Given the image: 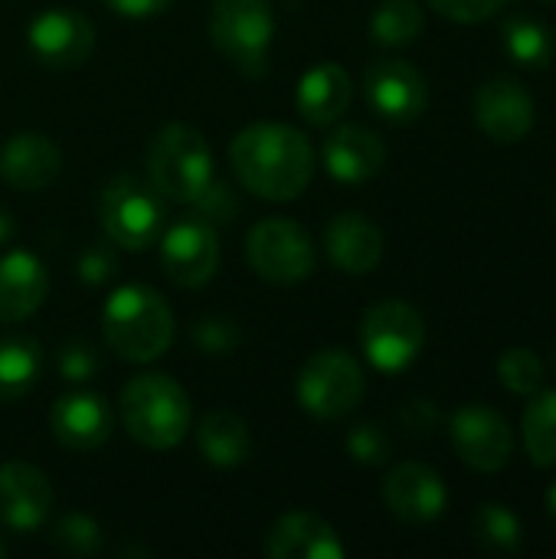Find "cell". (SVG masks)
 Instances as JSON below:
<instances>
[{
  "label": "cell",
  "mask_w": 556,
  "mask_h": 559,
  "mask_svg": "<svg viewBox=\"0 0 556 559\" xmlns=\"http://www.w3.org/2000/svg\"><path fill=\"white\" fill-rule=\"evenodd\" d=\"M331 262L347 275H367L383 259V233L364 213H338L324 229Z\"/></svg>",
  "instance_id": "21"
},
{
  "label": "cell",
  "mask_w": 556,
  "mask_h": 559,
  "mask_svg": "<svg viewBox=\"0 0 556 559\" xmlns=\"http://www.w3.org/2000/svg\"><path fill=\"white\" fill-rule=\"evenodd\" d=\"M49 426L59 445L72 452H92L111 436V409L95 393H66L52 403Z\"/></svg>",
  "instance_id": "18"
},
{
  "label": "cell",
  "mask_w": 556,
  "mask_h": 559,
  "mask_svg": "<svg viewBox=\"0 0 556 559\" xmlns=\"http://www.w3.org/2000/svg\"><path fill=\"white\" fill-rule=\"evenodd\" d=\"M324 167L341 183H367L387 164V144L364 124H341L321 147Z\"/></svg>",
  "instance_id": "17"
},
{
  "label": "cell",
  "mask_w": 556,
  "mask_h": 559,
  "mask_svg": "<svg viewBox=\"0 0 556 559\" xmlns=\"http://www.w3.org/2000/svg\"><path fill=\"white\" fill-rule=\"evenodd\" d=\"M108 10H115L118 16H128V20H147V16H157L167 10L170 0H102Z\"/></svg>",
  "instance_id": "39"
},
{
  "label": "cell",
  "mask_w": 556,
  "mask_h": 559,
  "mask_svg": "<svg viewBox=\"0 0 556 559\" xmlns=\"http://www.w3.org/2000/svg\"><path fill=\"white\" fill-rule=\"evenodd\" d=\"M351 95H354L351 75L338 62H321L301 75L295 105L308 124L324 128V124H334L347 111Z\"/></svg>",
  "instance_id": "23"
},
{
  "label": "cell",
  "mask_w": 556,
  "mask_h": 559,
  "mask_svg": "<svg viewBox=\"0 0 556 559\" xmlns=\"http://www.w3.org/2000/svg\"><path fill=\"white\" fill-rule=\"evenodd\" d=\"M472 537L485 554L511 557L521 550V521L505 504H482L472 518Z\"/></svg>",
  "instance_id": "28"
},
{
  "label": "cell",
  "mask_w": 556,
  "mask_h": 559,
  "mask_svg": "<svg viewBox=\"0 0 556 559\" xmlns=\"http://www.w3.org/2000/svg\"><path fill=\"white\" fill-rule=\"evenodd\" d=\"M26 46L46 69H79L95 49V26L69 7H52L29 23Z\"/></svg>",
  "instance_id": "11"
},
{
  "label": "cell",
  "mask_w": 556,
  "mask_h": 559,
  "mask_svg": "<svg viewBox=\"0 0 556 559\" xmlns=\"http://www.w3.org/2000/svg\"><path fill=\"white\" fill-rule=\"evenodd\" d=\"M360 344H364L367 360L380 373H400L419 357V350L426 344L423 314L413 305L397 301V298L380 301L364 318Z\"/></svg>",
  "instance_id": "9"
},
{
  "label": "cell",
  "mask_w": 556,
  "mask_h": 559,
  "mask_svg": "<svg viewBox=\"0 0 556 559\" xmlns=\"http://www.w3.org/2000/svg\"><path fill=\"white\" fill-rule=\"evenodd\" d=\"M426 20L416 0H383L370 20V33L380 46H410L419 39Z\"/></svg>",
  "instance_id": "29"
},
{
  "label": "cell",
  "mask_w": 556,
  "mask_h": 559,
  "mask_svg": "<svg viewBox=\"0 0 556 559\" xmlns=\"http://www.w3.org/2000/svg\"><path fill=\"white\" fill-rule=\"evenodd\" d=\"M147 174L161 197L174 203H197L216 180L213 154L206 138L190 124H167L154 134L147 147Z\"/></svg>",
  "instance_id": "4"
},
{
  "label": "cell",
  "mask_w": 556,
  "mask_h": 559,
  "mask_svg": "<svg viewBox=\"0 0 556 559\" xmlns=\"http://www.w3.org/2000/svg\"><path fill=\"white\" fill-rule=\"evenodd\" d=\"M383 501L387 508L406 521V524H429L446 511V485L442 478L419 462H403L397 465L387 481H383Z\"/></svg>",
  "instance_id": "16"
},
{
  "label": "cell",
  "mask_w": 556,
  "mask_h": 559,
  "mask_svg": "<svg viewBox=\"0 0 556 559\" xmlns=\"http://www.w3.org/2000/svg\"><path fill=\"white\" fill-rule=\"evenodd\" d=\"M534 98L518 79L498 75L475 92V121L498 144L524 141L534 128Z\"/></svg>",
  "instance_id": "14"
},
{
  "label": "cell",
  "mask_w": 556,
  "mask_h": 559,
  "mask_svg": "<svg viewBox=\"0 0 556 559\" xmlns=\"http://www.w3.org/2000/svg\"><path fill=\"white\" fill-rule=\"evenodd\" d=\"M229 164L239 183L262 200H295L311 183L315 147L292 128L275 121H256L233 138Z\"/></svg>",
  "instance_id": "1"
},
{
  "label": "cell",
  "mask_w": 556,
  "mask_h": 559,
  "mask_svg": "<svg viewBox=\"0 0 556 559\" xmlns=\"http://www.w3.org/2000/svg\"><path fill=\"white\" fill-rule=\"evenodd\" d=\"M43 370V350L33 337L0 341V403H16L26 396Z\"/></svg>",
  "instance_id": "25"
},
{
  "label": "cell",
  "mask_w": 556,
  "mask_h": 559,
  "mask_svg": "<svg viewBox=\"0 0 556 559\" xmlns=\"http://www.w3.org/2000/svg\"><path fill=\"white\" fill-rule=\"evenodd\" d=\"M49 544L66 557H95L102 550V527L88 514H62L49 534Z\"/></svg>",
  "instance_id": "30"
},
{
  "label": "cell",
  "mask_w": 556,
  "mask_h": 559,
  "mask_svg": "<svg viewBox=\"0 0 556 559\" xmlns=\"http://www.w3.org/2000/svg\"><path fill=\"white\" fill-rule=\"evenodd\" d=\"M75 269H79V278H82L85 285H105V282L115 275L118 259H115V252L105 249V246H88V249L79 255Z\"/></svg>",
  "instance_id": "36"
},
{
  "label": "cell",
  "mask_w": 556,
  "mask_h": 559,
  "mask_svg": "<svg viewBox=\"0 0 556 559\" xmlns=\"http://www.w3.org/2000/svg\"><path fill=\"white\" fill-rule=\"evenodd\" d=\"M193 206L200 210L203 219H229V216L236 213V200H233V193H229L220 180H213V183L206 187V193H203Z\"/></svg>",
  "instance_id": "37"
},
{
  "label": "cell",
  "mask_w": 556,
  "mask_h": 559,
  "mask_svg": "<svg viewBox=\"0 0 556 559\" xmlns=\"http://www.w3.org/2000/svg\"><path fill=\"white\" fill-rule=\"evenodd\" d=\"M49 292L46 265L23 249L0 259V324H20L39 311Z\"/></svg>",
  "instance_id": "22"
},
{
  "label": "cell",
  "mask_w": 556,
  "mask_h": 559,
  "mask_svg": "<svg viewBox=\"0 0 556 559\" xmlns=\"http://www.w3.org/2000/svg\"><path fill=\"white\" fill-rule=\"evenodd\" d=\"M505 49L524 69H547L556 56L554 29L534 16H511L505 20Z\"/></svg>",
  "instance_id": "26"
},
{
  "label": "cell",
  "mask_w": 556,
  "mask_h": 559,
  "mask_svg": "<svg viewBox=\"0 0 556 559\" xmlns=\"http://www.w3.org/2000/svg\"><path fill=\"white\" fill-rule=\"evenodd\" d=\"M400 419H403V426H406L410 432L426 436V432H433V429L439 426V409H436L433 400H410V403L403 406Z\"/></svg>",
  "instance_id": "38"
},
{
  "label": "cell",
  "mask_w": 556,
  "mask_h": 559,
  "mask_svg": "<svg viewBox=\"0 0 556 559\" xmlns=\"http://www.w3.org/2000/svg\"><path fill=\"white\" fill-rule=\"evenodd\" d=\"M347 452L357 465H383L390 459V436L377 423H360L347 432Z\"/></svg>",
  "instance_id": "33"
},
{
  "label": "cell",
  "mask_w": 556,
  "mask_h": 559,
  "mask_svg": "<svg viewBox=\"0 0 556 559\" xmlns=\"http://www.w3.org/2000/svg\"><path fill=\"white\" fill-rule=\"evenodd\" d=\"M364 95H367L370 108L380 118L393 121V124L419 121L426 105H429L426 79L406 59H377V62H370V69L364 75Z\"/></svg>",
  "instance_id": "12"
},
{
  "label": "cell",
  "mask_w": 556,
  "mask_h": 559,
  "mask_svg": "<svg viewBox=\"0 0 556 559\" xmlns=\"http://www.w3.org/2000/svg\"><path fill=\"white\" fill-rule=\"evenodd\" d=\"M272 7L269 0H213L210 10V39L226 62L239 72L259 79L269 72L272 49Z\"/></svg>",
  "instance_id": "5"
},
{
  "label": "cell",
  "mask_w": 556,
  "mask_h": 559,
  "mask_svg": "<svg viewBox=\"0 0 556 559\" xmlns=\"http://www.w3.org/2000/svg\"><path fill=\"white\" fill-rule=\"evenodd\" d=\"M554 364H556V347H554Z\"/></svg>",
  "instance_id": "43"
},
{
  "label": "cell",
  "mask_w": 556,
  "mask_h": 559,
  "mask_svg": "<svg viewBox=\"0 0 556 559\" xmlns=\"http://www.w3.org/2000/svg\"><path fill=\"white\" fill-rule=\"evenodd\" d=\"M193 337V347L206 357H226L239 347L242 341V331L233 318H223V314H210V318H200L190 331Z\"/></svg>",
  "instance_id": "32"
},
{
  "label": "cell",
  "mask_w": 556,
  "mask_h": 559,
  "mask_svg": "<svg viewBox=\"0 0 556 559\" xmlns=\"http://www.w3.org/2000/svg\"><path fill=\"white\" fill-rule=\"evenodd\" d=\"M449 432L459 459L475 472H498L514 452V432L508 419L488 406H462L452 416Z\"/></svg>",
  "instance_id": "13"
},
{
  "label": "cell",
  "mask_w": 556,
  "mask_h": 559,
  "mask_svg": "<svg viewBox=\"0 0 556 559\" xmlns=\"http://www.w3.org/2000/svg\"><path fill=\"white\" fill-rule=\"evenodd\" d=\"M249 265L259 278L272 285H298L315 272V242L295 219H262L246 239Z\"/></svg>",
  "instance_id": "8"
},
{
  "label": "cell",
  "mask_w": 556,
  "mask_h": 559,
  "mask_svg": "<svg viewBox=\"0 0 556 559\" xmlns=\"http://www.w3.org/2000/svg\"><path fill=\"white\" fill-rule=\"evenodd\" d=\"M13 239V219L7 210H0V246H7Z\"/></svg>",
  "instance_id": "40"
},
{
  "label": "cell",
  "mask_w": 556,
  "mask_h": 559,
  "mask_svg": "<svg viewBox=\"0 0 556 559\" xmlns=\"http://www.w3.org/2000/svg\"><path fill=\"white\" fill-rule=\"evenodd\" d=\"M56 367H59L62 380H69V383H88L98 373L102 357H98V350L88 341H66L62 350H59V357H56Z\"/></svg>",
  "instance_id": "34"
},
{
  "label": "cell",
  "mask_w": 556,
  "mask_h": 559,
  "mask_svg": "<svg viewBox=\"0 0 556 559\" xmlns=\"http://www.w3.org/2000/svg\"><path fill=\"white\" fill-rule=\"evenodd\" d=\"M265 554L272 559H341L344 544L324 518L311 511H292L272 524Z\"/></svg>",
  "instance_id": "19"
},
{
  "label": "cell",
  "mask_w": 556,
  "mask_h": 559,
  "mask_svg": "<svg viewBox=\"0 0 556 559\" xmlns=\"http://www.w3.org/2000/svg\"><path fill=\"white\" fill-rule=\"evenodd\" d=\"M547 511H551V518L556 521V481L551 485V491H547Z\"/></svg>",
  "instance_id": "41"
},
{
  "label": "cell",
  "mask_w": 556,
  "mask_h": 559,
  "mask_svg": "<svg viewBox=\"0 0 556 559\" xmlns=\"http://www.w3.org/2000/svg\"><path fill=\"white\" fill-rule=\"evenodd\" d=\"M59 170H62V154L46 134L23 131L0 147V177L20 193L46 190L59 177Z\"/></svg>",
  "instance_id": "20"
},
{
  "label": "cell",
  "mask_w": 556,
  "mask_h": 559,
  "mask_svg": "<svg viewBox=\"0 0 556 559\" xmlns=\"http://www.w3.org/2000/svg\"><path fill=\"white\" fill-rule=\"evenodd\" d=\"M364 370L360 364L338 347L318 350L305 360L295 380V396L301 409L315 419H344L364 400Z\"/></svg>",
  "instance_id": "7"
},
{
  "label": "cell",
  "mask_w": 556,
  "mask_h": 559,
  "mask_svg": "<svg viewBox=\"0 0 556 559\" xmlns=\"http://www.w3.org/2000/svg\"><path fill=\"white\" fill-rule=\"evenodd\" d=\"M197 445H200V455L213 468H236V465L249 462V455H252L249 426L242 416H236L229 409H216L200 423Z\"/></svg>",
  "instance_id": "24"
},
{
  "label": "cell",
  "mask_w": 556,
  "mask_h": 559,
  "mask_svg": "<svg viewBox=\"0 0 556 559\" xmlns=\"http://www.w3.org/2000/svg\"><path fill=\"white\" fill-rule=\"evenodd\" d=\"M547 3H556V0H547Z\"/></svg>",
  "instance_id": "44"
},
{
  "label": "cell",
  "mask_w": 556,
  "mask_h": 559,
  "mask_svg": "<svg viewBox=\"0 0 556 559\" xmlns=\"http://www.w3.org/2000/svg\"><path fill=\"white\" fill-rule=\"evenodd\" d=\"M498 377L505 390L518 396H534L544 386V364L531 347H508L498 360Z\"/></svg>",
  "instance_id": "31"
},
{
  "label": "cell",
  "mask_w": 556,
  "mask_h": 559,
  "mask_svg": "<svg viewBox=\"0 0 556 559\" xmlns=\"http://www.w3.org/2000/svg\"><path fill=\"white\" fill-rule=\"evenodd\" d=\"M164 275L180 288L206 285L220 269V236L210 219L187 216L174 223L161 239Z\"/></svg>",
  "instance_id": "10"
},
{
  "label": "cell",
  "mask_w": 556,
  "mask_h": 559,
  "mask_svg": "<svg viewBox=\"0 0 556 559\" xmlns=\"http://www.w3.org/2000/svg\"><path fill=\"white\" fill-rule=\"evenodd\" d=\"M52 514V485L29 462L0 465V524L13 534L39 531Z\"/></svg>",
  "instance_id": "15"
},
{
  "label": "cell",
  "mask_w": 556,
  "mask_h": 559,
  "mask_svg": "<svg viewBox=\"0 0 556 559\" xmlns=\"http://www.w3.org/2000/svg\"><path fill=\"white\" fill-rule=\"evenodd\" d=\"M121 423L138 445L167 452L180 445L190 429V400L177 380L141 373L121 393Z\"/></svg>",
  "instance_id": "3"
},
{
  "label": "cell",
  "mask_w": 556,
  "mask_h": 559,
  "mask_svg": "<svg viewBox=\"0 0 556 559\" xmlns=\"http://www.w3.org/2000/svg\"><path fill=\"white\" fill-rule=\"evenodd\" d=\"M521 436L537 468H556V390L534 393L521 423Z\"/></svg>",
  "instance_id": "27"
},
{
  "label": "cell",
  "mask_w": 556,
  "mask_h": 559,
  "mask_svg": "<svg viewBox=\"0 0 556 559\" xmlns=\"http://www.w3.org/2000/svg\"><path fill=\"white\" fill-rule=\"evenodd\" d=\"M102 331L108 347L128 364H151L174 344V314L167 301L147 285H125L111 292L102 308Z\"/></svg>",
  "instance_id": "2"
},
{
  "label": "cell",
  "mask_w": 556,
  "mask_h": 559,
  "mask_svg": "<svg viewBox=\"0 0 556 559\" xmlns=\"http://www.w3.org/2000/svg\"><path fill=\"white\" fill-rule=\"evenodd\" d=\"M426 3L456 23H482L508 7V0H426Z\"/></svg>",
  "instance_id": "35"
},
{
  "label": "cell",
  "mask_w": 556,
  "mask_h": 559,
  "mask_svg": "<svg viewBox=\"0 0 556 559\" xmlns=\"http://www.w3.org/2000/svg\"><path fill=\"white\" fill-rule=\"evenodd\" d=\"M7 557V544H3V537H0V559Z\"/></svg>",
  "instance_id": "42"
},
{
  "label": "cell",
  "mask_w": 556,
  "mask_h": 559,
  "mask_svg": "<svg viewBox=\"0 0 556 559\" xmlns=\"http://www.w3.org/2000/svg\"><path fill=\"white\" fill-rule=\"evenodd\" d=\"M98 216L115 246L141 252L154 239H161L164 197L151 180L138 177V174H118L102 190Z\"/></svg>",
  "instance_id": "6"
}]
</instances>
